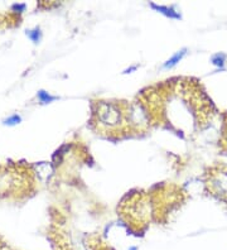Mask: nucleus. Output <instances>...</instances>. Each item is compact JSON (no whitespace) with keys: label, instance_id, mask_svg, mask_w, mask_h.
I'll use <instances>...</instances> for the list:
<instances>
[{"label":"nucleus","instance_id":"obj_1","mask_svg":"<svg viewBox=\"0 0 227 250\" xmlns=\"http://www.w3.org/2000/svg\"><path fill=\"white\" fill-rule=\"evenodd\" d=\"M134 109L124 100H99L91 104V128L96 134L110 139H121L139 134L146 126L134 120Z\"/></svg>","mask_w":227,"mask_h":250},{"label":"nucleus","instance_id":"obj_2","mask_svg":"<svg viewBox=\"0 0 227 250\" xmlns=\"http://www.w3.org/2000/svg\"><path fill=\"white\" fill-rule=\"evenodd\" d=\"M33 186L32 172L27 166H0V197H25Z\"/></svg>","mask_w":227,"mask_h":250},{"label":"nucleus","instance_id":"obj_3","mask_svg":"<svg viewBox=\"0 0 227 250\" xmlns=\"http://www.w3.org/2000/svg\"><path fill=\"white\" fill-rule=\"evenodd\" d=\"M206 185L212 195L227 201V166L222 165L211 169Z\"/></svg>","mask_w":227,"mask_h":250},{"label":"nucleus","instance_id":"obj_4","mask_svg":"<svg viewBox=\"0 0 227 250\" xmlns=\"http://www.w3.org/2000/svg\"><path fill=\"white\" fill-rule=\"evenodd\" d=\"M183 55H185V51H182L181 53H177V55L174 56V57H173L172 60H169V61L166 62V63H165V67H169V66H173V64H176L177 62H178L179 60H181L182 56H183Z\"/></svg>","mask_w":227,"mask_h":250},{"label":"nucleus","instance_id":"obj_5","mask_svg":"<svg viewBox=\"0 0 227 250\" xmlns=\"http://www.w3.org/2000/svg\"><path fill=\"white\" fill-rule=\"evenodd\" d=\"M225 123H226V124H225L224 134H222V143H224L227 148V122H225Z\"/></svg>","mask_w":227,"mask_h":250}]
</instances>
